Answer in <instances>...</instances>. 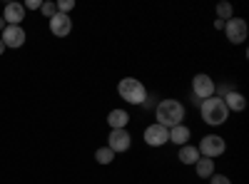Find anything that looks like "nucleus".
I'll use <instances>...</instances> for the list:
<instances>
[{
	"label": "nucleus",
	"instance_id": "5701e85b",
	"mask_svg": "<svg viewBox=\"0 0 249 184\" xmlns=\"http://www.w3.org/2000/svg\"><path fill=\"white\" fill-rule=\"evenodd\" d=\"M142 107H144V110H152V107H155V95H147V100L142 102Z\"/></svg>",
	"mask_w": 249,
	"mask_h": 184
},
{
	"label": "nucleus",
	"instance_id": "4468645a",
	"mask_svg": "<svg viewBox=\"0 0 249 184\" xmlns=\"http://www.w3.org/2000/svg\"><path fill=\"white\" fill-rule=\"evenodd\" d=\"M195 172H197V177H202V179H210V177L214 174V159L199 157V159L195 162Z\"/></svg>",
	"mask_w": 249,
	"mask_h": 184
},
{
	"label": "nucleus",
	"instance_id": "0eeeda50",
	"mask_svg": "<svg viewBox=\"0 0 249 184\" xmlns=\"http://www.w3.org/2000/svg\"><path fill=\"white\" fill-rule=\"evenodd\" d=\"M25 30L20 28V25H5V30L0 33V40H3V45L5 48H23L25 45Z\"/></svg>",
	"mask_w": 249,
	"mask_h": 184
},
{
	"label": "nucleus",
	"instance_id": "7ed1b4c3",
	"mask_svg": "<svg viewBox=\"0 0 249 184\" xmlns=\"http://www.w3.org/2000/svg\"><path fill=\"white\" fill-rule=\"evenodd\" d=\"M117 95L127 102V105H142L147 100V87L142 85V80H135V77H122L120 85H117Z\"/></svg>",
	"mask_w": 249,
	"mask_h": 184
},
{
	"label": "nucleus",
	"instance_id": "39448f33",
	"mask_svg": "<svg viewBox=\"0 0 249 184\" xmlns=\"http://www.w3.org/2000/svg\"><path fill=\"white\" fill-rule=\"evenodd\" d=\"M199 157H207V159H217L219 154H224L227 150V142L219 137V134H207L199 139Z\"/></svg>",
	"mask_w": 249,
	"mask_h": 184
},
{
	"label": "nucleus",
	"instance_id": "b1692460",
	"mask_svg": "<svg viewBox=\"0 0 249 184\" xmlns=\"http://www.w3.org/2000/svg\"><path fill=\"white\" fill-rule=\"evenodd\" d=\"M214 30H224V20H219V17L214 20Z\"/></svg>",
	"mask_w": 249,
	"mask_h": 184
},
{
	"label": "nucleus",
	"instance_id": "f03ea898",
	"mask_svg": "<svg viewBox=\"0 0 249 184\" xmlns=\"http://www.w3.org/2000/svg\"><path fill=\"white\" fill-rule=\"evenodd\" d=\"M199 115L202 119L207 122V125H212V127H219L227 122V117H230V110L224 107V100L212 95V97H207L199 102Z\"/></svg>",
	"mask_w": 249,
	"mask_h": 184
},
{
	"label": "nucleus",
	"instance_id": "412c9836",
	"mask_svg": "<svg viewBox=\"0 0 249 184\" xmlns=\"http://www.w3.org/2000/svg\"><path fill=\"white\" fill-rule=\"evenodd\" d=\"M210 182H212V184H232V182H230V177H224V174H217V172H214V174L210 177Z\"/></svg>",
	"mask_w": 249,
	"mask_h": 184
},
{
	"label": "nucleus",
	"instance_id": "a878e982",
	"mask_svg": "<svg viewBox=\"0 0 249 184\" xmlns=\"http://www.w3.org/2000/svg\"><path fill=\"white\" fill-rule=\"evenodd\" d=\"M3 50H5V45H3V40H0V55H3Z\"/></svg>",
	"mask_w": 249,
	"mask_h": 184
},
{
	"label": "nucleus",
	"instance_id": "9b49d317",
	"mask_svg": "<svg viewBox=\"0 0 249 184\" xmlns=\"http://www.w3.org/2000/svg\"><path fill=\"white\" fill-rule=\"evenodd\" d=\"M3 20H5V25H20L25 20V8L20 3H8L3 10Z\"/></svg>",
	"mask_w": 249,
	"mask_h": 184
},
{
	"label": "nucleus",
	"instance_id": "1a4fd4ad",
	"mask_svg": "<svg viewBox=\"0 0 249 184\" xmlns=\"http://www.w3.org/2000/svg\"><path fill=\"white\" fill-rule=\"evenodd\" d=\"M170 142V130L167 127H162V125H150L147 130H144V145H150V147H162V145H167Z\"/></svg>",
	"mask_w": 249,
	"mask_h": 184
},
{
	"label": "nucleus",
	"instance_id": "ddd939ff",
	"mask_svg": "<svg viewBox=\"0 0 249 184\" xmlns=\"http://www.w3.org/2000/svg\"><path fill=\"white\" fill-rule=\"evenodd\" d=\"M107 125H110V130H124L130 125V115H127V110H112L110 115H107Z\"/></svg>",
	"mask_w": 249,
	"mask_h": 184
},
{
	"label": "nucleus",
	"instance_id": "f8f14e48",
	"mask_svg": "<svg viewBox=\"0 0 249 184\" xmlns=\"http://www.w3.org/2000/svg\"><path fill=\"white\" fill-rule=\"evenodd\" d=\"M222 100H224V107L230 110V112H242V110H247V97H244L242 92H237V90L227 92Z\"/></svg>",
	"mask_w": 249,
	"mask_h": 184
},
{
	"label": "nucleus",
	"instance_id": "20e7f679",
	"mask_svg": "<svg viewBox=\"0 0 249 184\" xmlns=\"http://www.w3.org/2000/svg\"><path fill=\"white\" fill-rule=\"evenodd\" d=\"M212 95H217L214 80H212L210 75H204V72L195 75V77H192V97H197V100H195V105H199L202 100L212 97Z\"/></svg>",
	"mask_w": 249,
	"mask_h": 184
},
{
	"label": "nucleus",
	"instance_id": "2eb2a0df",
	"mask_svg": "<svg viewBox=\"0 0 249 184\" xmlns=\"http://www.w3.org/2000/svg\"><path fill=\"white\" fill-rule=\"evenodd\" d=\"M177 159L182 162V165H195V162L199 159V150H197L195 145H182Z\"/></svg>",
	"mask_w": 249,
	"mask_h": 184
},
{
	"label": "nucleus",
	"instance_id": "4be33fe9",
	"mask_svg": "<svg viewBox=\"0 0 249 184\" xmlns=\"http://www.w3.org/2000/svg\"><path fill=\"white\" fill-rule=\"evenodd\" d=\"M40 5H43V0H28L23 8H25V10H40Z\"/></svg>",
	"mask_w": 249,
	"mask_h": 184
},
{
	"label": "nucleus",
	"instance_id": "f3484780",
	"mask_svg": "<svg viewBox=\"0 0 249 184\" xmlns=\"http://www.w3.org/2000/svg\"><path fill=\"white\" fill-rule=\"evenodd\" d=\"M95 159L100 162V165H110V162L115 159V154H112L110 147H100V150H95Z\"/></svg>",
	"mask_w": 249,
	"mask_h": 184
},
{
	"label": "nucleus",
	"instance_id": "393cba45",
	"mask_svg": "<svg viewBox=\"0 0 249 184\" xmlns=\"http://www.w3.org/2000/svg\"><path fill=\"white\" fill-rule=\"evenodd\" d=\"M5 30V20H3V15H0V33Z\"/></svg>",
	"mask_w": 249,
	"mask_h": 184
},
{
	"label": "nucleus",
	"instance_id": "9d476101",
	"mask_svg": "<svg viewBox=\"0 0 249 184\" xmlns=\"http://www.w3.org/2000/svg\"><path fill=\"white\" fill-rule=\"evenodd\" d=\"M50 33H53L55 37H68V35L72 33V20H70V15L55 13V15L50 17Z\"/></svg>",
	"mask_w": 249,
	"mask_h": 184
},
{
	"label": "nucleus",
	"instance_id": "f257e3e1",
	"mask_svg": "<svg viewBox=\"0 0 249 184\" xmlns=\"http://www.w3.org/2000/svg\"><path fill=\"white\" fill-rule=\"evenodd\" d=\"M155 117H157V125L162 127H177L182 125V119H184V105L179 100H160L157 105H155Z\"/></svg>",
	"mask_w": 249,
	"mask_h": 184
},
{
	"label": "nucleus",
	"instance_id": "6e6552de",
	"mask_svg": "<svg viewBox=\"0 0 249 184\" xmlns=\"http://www.w3.org/2000/svg\"><path fill=\"white\" fill-rule=\"evenodd\" d=\"M132 145V137L127 130H110V137H107V147L112 150V154H120V152H127Z\"/></svg>",
	"mask_w": 249,
	"mask_h": 184
},
{
	"label": "nucleus",
	"instance_id": "aec40b11",
	"mask_svg": "<svg viewBox=\"0 0 249 184\" xmlns=\"http://www.w3.org/2000/svg\"><path fill=\"white\" fill-rule=\"evenodd\" d=\"M40 13H43V15L50 20V17L57 13V8H55V3H53V0H48V3H43V5H40Z\"/></svg>",
	"mask_w": 249,
	"mask_h": 184
},
{
	"label": "nucleus",
	"instance_id": "423d86ee",
	"mask_svg": "<svg viewBox=\"0 0 249 184\" xmlns=\"http://www.w3.org/2000/svg\"><path fill=\"white\" fill-rule=\"evenodd\" d=\"M247 33H249V28H247V23L242 17H230L224 23V35H227V40L230 43H234V45H242L244 40H247Z\"/></svg>",
	"mask_w": 249,
	"mask_h": 184
},
{
	"label": "nucleus",
	"instance_id": "dca6fc26",
	"mask_svg": "<svg viewBox=\"0 0 249 184\" xmlns=\"http://www.w3.org/2000/svg\"><path fill=\"white\" fill-rule=\"evenodd\" d=\"M190 127H187V125H177V127H172L170 130V142H175V145H190V142H187V139H190Z\"/></svg>",
	"mask_w": 249,
	"mask_h": 184
},
{
	"label": "nucleus",
	"instance_id": "6ab92c4d",
	"mask_svg": "<svg viewBox=\"0 0 249 184\" xmlns=\"http://www.w3.org/2000/svg\"><path fill=\"white\" fill-rule=\"evenodd\" d=\"M55 8H57V13L68 15V13L75 8V0H60V3H55Z\"/></svg>",
	"mask_w": 249,
	"mask_h": 184
},
{
	"label": "nucleus",
	"instance_id": "a211bd4d",
	"mask_svg": "<svg viewBox=\"0 0 249 184\" xmlns=\"http://www.w3.org/2000/svg\"><path fill=\"white\" fill-rule=\"evenodd\" d=\"M217 17H219V20H224V23H227L230 17H234L232 5H230V3H219V5H217Z\"/></svg>",
	"mask_w": 249,
	"mask_h": 184
}]
</instances>
